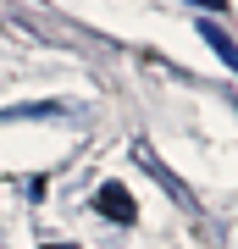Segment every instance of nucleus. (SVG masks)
Returning <instances> with one entry per match:
<instances>
[{"mask_svg":"<svg viewBox=\"0 0 238 249\" xmlns=\"http://www.w3.org/2000/svg\"><path fill=\"white\" fill-rule=\"evenodd\" d=\"M94 211L111 216V222H133V199H128L122 183H106V188H100V194H94Z\"/></svg>","mask_w":238,"mask_h":249,"instance_id":"1","label":"nucleus"},{"mask_svg":"<svg viewBox=\"0 0 238 249\" xmlns=\"http://www.w3.org/2000/svg\"><path fill=\"white\" fill-rule=\"evenodd\" d=\"M200 39H205V45H211V50L221 55V67H227V72H238V45H233L227 34H221L216 22H200Z\"/></svg>","mask_w":238,"mask_h":249,"instance_id":"2","label":"nucleus"},{"mask_svg":"<svg viewBox=\"0 0 238 249\" xmlns=\"http://www.w3.org/2000/svg\"><path fill=\"white\" fill-rule=\"evenodd\" d=\"M194 6H211V11H221V6H227V0H194Z\"/></svg>","mask_w":238,"mask_h":249,"instance_id":"3","label":"nucleus"},{"mask_svg":"<svg viewBox=\"0 0 238 249\" xmlns=\"http://www.w3.org/2000/svg\"><path fill=\"white\" fill-rule=\"evenodd\" d=\"M55 249H78V244H55Z\"/></svg>","mask_w":238,"mask_h":249,"instance_id":"4","label":"nucleus"}]
</instances>
